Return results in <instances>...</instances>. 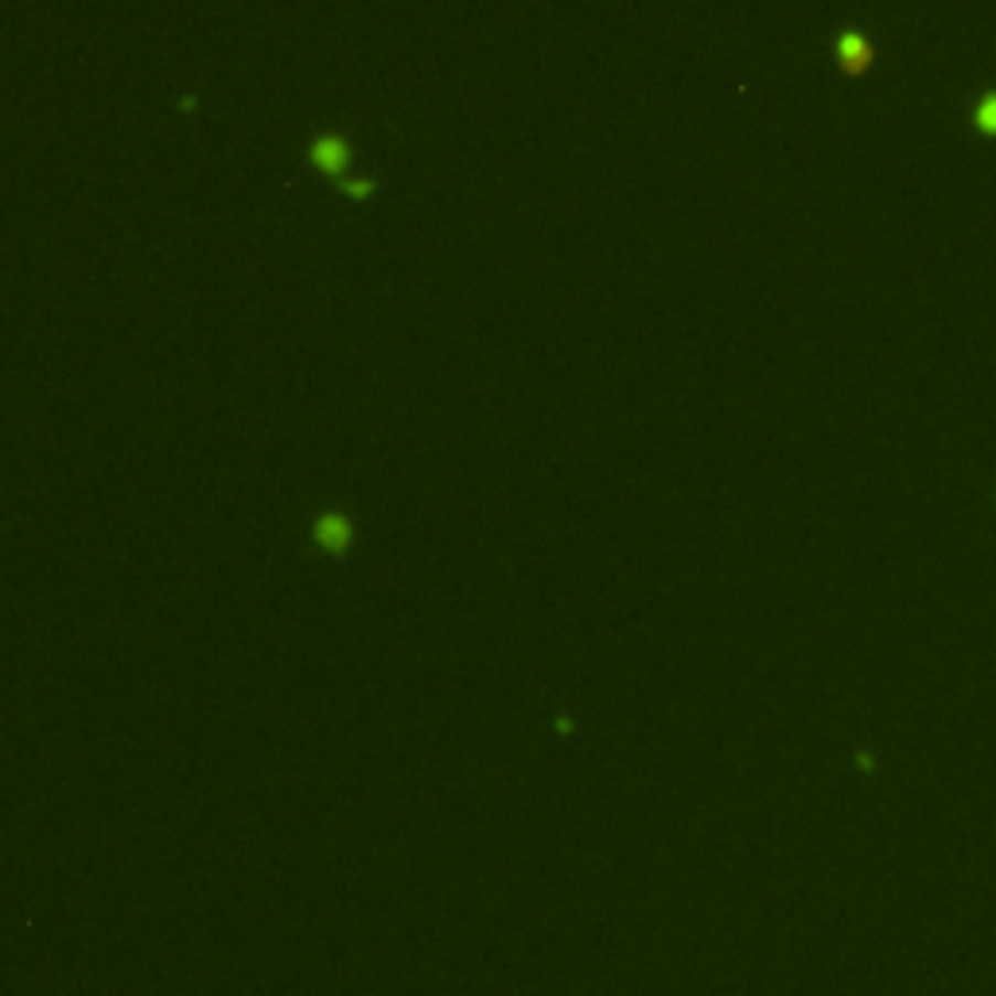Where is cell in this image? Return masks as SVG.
<instances>
[{"instance_id": "6da1fadb", "label": "cell", "mask_w": 996, "mask_h": 996, "mask_svg": "<svg viewBox=\"0 0 996 996\" xmlns=\"http://www.w3.org/2000/svg\"><path fill=\"white\" fill-rule=\"evenodd\" d=\"M865 47H868V40H865V35H860V32H853V28L837 32V51H840V55L853 58V63H857V58L865 55Z\"/></svg>"}]
</instances>
